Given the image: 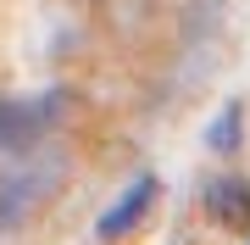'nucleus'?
I'll use <instances>...</instances> for the list:
<instances>
[{
    "label": "nucleus",
    "mask_w": 250,
    "mask_h": 245,
    "mask_svg": "<svg viewBox=\"0 0 250 245\" xmlns=\"http://www.w3.org/2000/svg\"><path fill=\"white\" fill-rule=\"evenodd\" d=\"M67 117V95H34V100H0V156H22Z\"/></svg>",
    "instance_id": "1"
},
{
    "label": "nucleus",
    "mask_w": 250,
    "mask_h": 245,
    "mask_svg": "<svg viewBox=\"0 0 250 245\" xmlns=\"http://www.w3.org/2000/svg\"><path fill=\"white\" fill-rule=\"evenodd\" d=\"M62 184V156H45L39 167H22L17 178L0 190V223H22L34 206H45L50 190Z\"/></svg>",
    "instance_id": "2"
},
{
    "label": "nucleus",
    "mask_w": 250,
    "mask_h": 245,
    "mask_svg": "<svg viewBox=\"0 0 250 245\" xmlns=\"http://www.w3.org/2000/svg\"><path fill=\"white\" fill-rule=\"evenodd\" d=\"M156 190H161V184H156V173H139V178L128 184V190L117 195V200H111L106 212H100L95 234H100V240H117V234H128V228H134V223L145 218V212H150V200H156Z\"/></svg>",
    "instance_id": "3"
},
{
    "label": "nucleus",
    "mask_w": 250,
    "mask_h": 245,
    "mask_svg": "<svg viewBox=\"0 0 250 245\" xmlns=\"http://www.w3.org/2000/svg\"><path fill=\"white\" fill-rule=\"evenodd\" d=\"M206 206L217 212V223H228V228H250V184L223 173V178L206 184Z\"/></svg>",
    "instance_id": "4"
},
{
    "label": "nucleus",
    "mask_w": 250,
    "mask_h": 245,
    "mask_svg": "<svg viewBox=\"0 0 250 245\" xmlns=\"http://www.w3.org/2000/svg\"><path fill=\"white\" fill-rule=\"evenodd\" d=\"M239 123H245V106H239V100H228V106L217 111L211 134H206V145H211L217 156H233V151H239Z\"/></svg>",
    "instance_id": "5"
}]
</instances>
